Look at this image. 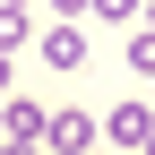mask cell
Masks as SVG:
<instances>
[{"label": "cell", "instance_id": "obj_1", "mask_svg": "<svg viewBox=\"0 0 155 155\" xmlns=\"http://www.w3.org/2000/svg\"><path fill=\"white\" fill-rule=\"evenodd\" d=\"M104 129H112V147H138V138H155V112H147V104H112Z\"/></svg>", "mask_w": 155, "mask_h": 155}, {"label": "cell", "instance_id": "obj_5", "mask_svg": "<svg viewBox=\"0 0 155 155\" xmlns=\"http://www.w3.org/2000/svg\"><path fill=\"white\" fill-rule=\"evenodd\" d=\"M86 9H95V17H129L138 0H86Z\"/></svg>", "mask_w": 155, "mask_h": 155}, {"label": "cell", "instance_id": "obj_3", "mask_svg": "<svg viewBox=\"0 0 155 155\" xmlns=\"http://www.w3.org/2000/svg\"><path fill=\"white\" fill-rule=\"evenodd\" d=\"M86 138H95L86 112H52V147H61V155H86Z\"/></svg>", "mask_w": 155, "mask_h": 155}, {"label": "cell", "instance_id": "obj_7", "mask_svg": "<svg viewBox=\"0 0 155 155\" xmlns=\"http://www.w3.org/2000/svg\"><path fill=\"white\" fill-rule=\"evenodd\" d=\"M9 155H35V147H9Z\"/></svg>", "mask_w": 155, "mask_h": 155}, {"label": "cell", "instance_id": "obj_6", "mask_svg": "<svg viewBox=\"0 0 155 155\" xmlns=\"http://www.w3.org/2000/svg\"><path fill=\"white\" fill-rule=\"evenodd\" d=\"M129 61H138V69H155V35H138V43H129Z\"/></svg>", "mask_w": 155, "mask_h": 155}, {"label": "cell", "instance_id": "obj_2", "mask_svg": "<svg viewBox=\"0 0 155 155\" xmlns=\"http://www.w3.org/2000/svg\"><path fill=\"white\" fill-rule=\"evenodd\" d=\"M43 61L52 69H78V61H86V26H52L43 35Z\"/></svg>", "mask_w": 155, "mask_h": 155}, {"label": "cell", "instance_id": "obj_4", "mask_svg": "<svg viewBox=\"0 0 155 155\" xmlns=\"http://www.w3.org/2000/svg\"><path fill=\"white\" fill-rule=\"evenodd\" d=\"M9 43H26V17H17V9H0V52H9Z\"/></svg>", "mask_w": 155, "mask_h": 155}]
</instances>
